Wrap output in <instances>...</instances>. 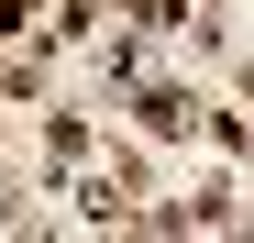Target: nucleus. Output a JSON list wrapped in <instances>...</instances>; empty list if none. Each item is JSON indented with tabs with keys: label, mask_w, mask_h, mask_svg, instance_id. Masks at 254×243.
I'll return each instance as SVG.
<instances>
[{
	"label": "nucleus",
	"mask_w": 254,
	"mask_h": 243,
	"mask_svg": "<svg viewBox=\"0 0 254 243\" xmlns=\"http://www.w3.org/2000/svg\"><path fill=\"white\" fill-rule=\"evenodd\" d=\"M199 122H210V111H199L188 89H155V100H144V133H199Z\"/></svg>",
	"instance_id": "1"
}]
</instances>
